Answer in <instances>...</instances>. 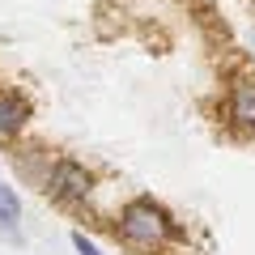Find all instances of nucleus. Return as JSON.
<instances>
[{
    "label": "nucleus",
    "mask_w": 255,
    "mask_h": 255,
    "mask_svg": "<svg viewBox=\"0 0 255 255\" xmlns=\"http://www.w3.org/2000/svg\"><path fill=\"white\" fill-rule=\"evenodd\" d=\"M119 234L128 238L132 247H145V251H157L162 243H170L179 230H174V221H170V213L162 209V204H153V200H128L124 209H119Z\"/></svg>",
    "instance_id": "nucleus-1"
},
{
    "label": "nucleus",
    "mask_w": 255,
    "mask_h": 255,
    "mask_svg": "<svg viewBox=\"0 0 255 255\" xmlns=\"http://www.w3.org/2000/svg\"><path fill=\"white\" fill-rule=\"evenodd\" d=\"M30 115H34V107H30L26 94L0 90V140H4V145H9V140H17L21 132L30 128Z\"/></svg>",
    "instance_id": "nucleus-3"
},
{
    "label": "nucleus",
    "mask_w": 255,
    "mask_h": 255,
    "mask_svg": "<svg viewBox=\"0 0 255 255\" xmlns=\"http://www.w3.org/2000/svg\"><path fill=\"white\" fill-rule=\"evenodd\" d=\"M73 247H77V255H102V247L94 238H85L81 230H73Z\"/></svg>",
    "instance_id": "nucleus-6"
},
{
    "label": "nucleus",
    "mask_w": 255,
    "mask_h": 255,
    "mask_svg": "<svg viewBox=\"0 0 255 255\" xmlns=\"http://www.w3.org/2000/svg\"><path fill=\"white\" fill-rule=\"evenodd\" d=\"M17 221H21V196H17V187L0 183V226L13 230Z\"/></svg>",
    "instance_id": "nucleus-5"
},
{
    "label": "nucleus",
    "mask_w": 255,
    "mask_h": 255,
    "mask_svg": "<svg viewBox=\"0 0 255 255\" xmlns=\"http://www.w3.org/2000/svg\"><path fill=\"white\" fill-rule=\"evenodd\" d=\"M230 119L243 132H255V77H238L230 85Z\"/></svg>",
    "instance_id": "nucleus-4"
},
{
    "label": "nucleus",
    "mask_w": 255,
    "mask_h": 255,
    "mask_svg": "<svg viewBox=\"0 0 255 255\" xmlns=\"http://www.w3.org/2000/svg\"><path fill=\"white\" fill-rule=\"evenodd\" d=\"M43 191L60 204H85L94 196V174L85 170V162L77 157H55L47 166V179H43Z\"/></svg>",
    "instance_id": "nucleus-2"
}]
</instances>
